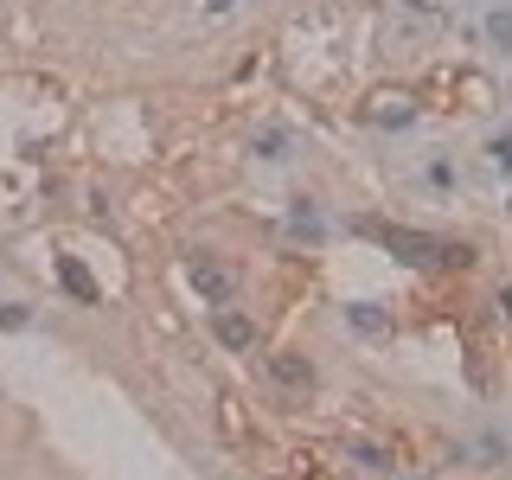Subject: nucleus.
Instances as JSON below:
<instances>
[{
	"label": "nucleus",
	"instance_id": "nucleus-1",
	"mask_svg": "<svg viewBox=\"0 0 512 480\" xmlns=\"http://www.w3.org/2000/svg\"><path fill=\"white\" fill-rule=\"evenodd\" d=\"M218 340H224V346H250V320H237V314H218Z\"/></svg>",
	"mask_w": 512,
	"mask_h": 480
}]
</instances>
